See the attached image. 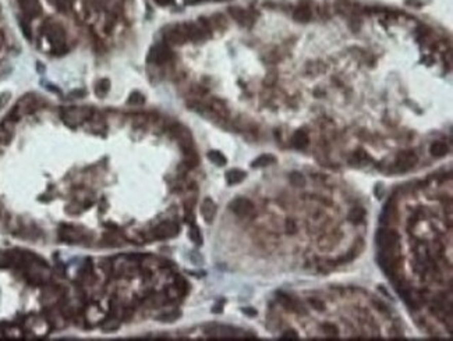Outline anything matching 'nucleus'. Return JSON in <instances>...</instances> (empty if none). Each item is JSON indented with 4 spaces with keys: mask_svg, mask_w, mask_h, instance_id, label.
I'll use <instances>...</instances> for the list:
<instances>
[{
    "mask_svg": "<svg viewBox=\"0 0 453 341\" xmlns=\"http://www.w3.org/2000/svg\"><path fill=\"white\" fill-rule=\"evenodd\" d=\"M44 34L55 50L62 52L66 45V31L62 25L56 21H46L44 25Z\"/></svg>",
    "mask_w": 453,
    "mask_h": 341,
    "instance_id": "obj_1",
    "label": "nucleus"
},
{
    "mask_svg": "<svg viewBox=\"0 0 453 341\" xmlns=\"http://www.w3.org/2000/svg\"><path fill=\"white\" fill-rule=\"evenodd\" d=\"M92 111L85 107H66L62 110L63 123L68 127H77V125L89 120Z\"/></svg>",
    "mask_w": 453,
    "mask_h": 341,
    "instance_id": "obj_2",
    "label": "nucleus"
},
{
    "mask_svg": "<svg viewBox=\"0 0 453 341\" xmlns=\"http://www.w3.org/2000/svg\"><path fill=\"white\" fill-rule=\"evenodd\" d=\"M376 244L384 254H395L399 247V236L393 230L381 229L376 234Z\"/></svg>",
    "mask_w": 453,
    "mask_h": 341,
    "instance_id": "obj_3",
    "label": "nucleus"
},
{
    "mask_svg": "<svg viewBox=\"0 0 453 341\" xmlns=\"http://www.w3.org/2000/svg\"><path fill=\"white\" fill-rule=\"evenodd\" d=\"M170 59H172V50H170L169 45L166 44L154 45L148 53V62L154 63V64H164V63L169 62Z\"/></svg>",
    "mask_w": 453,
    "mask_h": 341,
    "instance_id": "obj_4",
    "label": "nucleus"
},
{
    "mask_svg": "<svg viewBox=\"0 0 453 341\" xmlns=\"http://www.w3.org/2000/svg\"><path fill=\"white\" fill-rule=\"evenodd\" d=\"M41 106V101L34 95H27L19 102V105L15 106L13 110V115H15V119H19L21 115H28V113H34L37 109Z\"/></svg>",
    "mask_w": 453,
    "mask_h": 341,
    "instance_id": "obj_5",
    "label": "nucleus"
},
{
    "mask_svg": "<svg viewBox=\"0 0 453 341\" xmlns=\"http://www.w3.org/2000/svg\"><path fill=\"white\" fill-rule=\"evenodd\" d=\"M229 207H230V211L236 216L240 217L252 216V213H254V205H252V202L246 199V198H236L234 201L230 202Z\"/></svg>",
    "mask_w": 453,
    "mask_h": 341,
    "instance_id": "obj_6",
    "label": "nucleus"
},
{
    "mask_svg": "<svg viewBox=\"0 0 453 341\" xmlns=\"http://www.w3.org/2000/svg\"><path fill=\"white\" fill-rule=\"evenodd\" d=\"M165 41H166V44L170 45V46H180V45H183L186 41H188L187 35H186V29H184V24L172 27V28L165 34Z\"/></svg>",
    "mask_w": 453,
    "mask_h": 341,
    "instance_id": "obj_7",
    "label": "nucleus"
},
{
    "mask_svg": "<svg viewBox=\"0 0 453 341\" xmlns=\"http://www.w3.org/2000/svg\"><path fill=\"white\" fill-rule=\"evenodd\" d=\"M178 231H180V227L177 224H174L172 221H165V223H160L159 226L155 229L154 234L159 240H166V238H172V237L177 236Z\"/></svg>",
    "mask_w": 453,
    "mask_h": 341,
    "instance_id": "obj_8",
    "label": "nucleus"
},
{
    "mask_svg": "<svg viewBox=\"0 0 453 341\" xmlns=\"http://www.w3.org/2000/svg\"><path fill=\"white\" fill-rule=\"evenodd\" d=\"M19 3L21 6V10L24 11V14L28 18H34L41 14L42 9L39 5V0H19Z\"/></svg>",
    "mask_w": 453,
    "mask_h": 341,
    "instance_id": "obj_9",
    "label": "nucleus"
},
{
    "mask_svg": "<svg viewBox=\"0 0 453 341\" xmlns=\"http://www.w3.org/2000/svg\"><path fill=\"white\" fill-rule=\"evenodd\" d=\"M60 240L66 241V242H81L84 241V234L81 231H78L77 229L70 226L62 227V231H60Z\"/></svg>",
    "mask_w": 453,
    "mask_h": 341,
    "instance_id": "obj_10",
    "label": "nucleus"
},
{
    "mask_svg": "<svg viewBox=\"0 0 453 341\" xmlns=\"http://www.w3.org/2000/svg\"><path fill=\"white\" fill-rule=\"evenodd\" d=\"M415 163H417V156H415L414 152H411V150L402 152V154L397 156V160H396V166L402 168V170H409V168L413 167Z\"/></svg>",
    "mask_w": 453,
    "mask_h": 341,
    "instance_id": "obj_11",
    "label": "nucleus"
},
{
    "mask_svg": "<svg viewBox=\"0 0 453 341\" xmlns=\"http://www.w3.org/2000/svg\"><path fill=\"white\" fill-rule=\"evenodd\" d=\"M201 215H203L204 220L207 221V223H212L213 219H215V215H216V205H215V202H213L211 198L204 199L203 203H201Z\"/></svg>",
    "mask_w": 453,
    "mask_h": 341,
    "instance_id": "obj_12",
    "label": "nucleus"
},
{
    "mask_svg": "<svg viewBox=\"0 0 453 341\" xmlns=\"http://www.w3.org/2000/svg\"><path fill=\"white\" fill-rule=\"evenodd\" d=\"M229 11H230L231 17L236 20L239 24L250 25L252 23V17H251L250 13L246 11V10L240 9V7H230Z\"/></svg>",
    "mask_w": 453,
    "mask_h": 341,
    "instance_id": "obj_13",
    "label": "nucleus"
},
{
    "mask_svg": "<svg viewBox=\"0 0 453 341\" xmlns=\"http://www.w3.org/2000/svg\"><path fill=\"white\" fill-rule=\"evenodd\" d=\"M13 132H14V127H13L11 121H6L0 125V145L9 144L11 137H13Z\"/></svg>",
    "mask_w": 453,
    "mask_h": 341,
    "instance_id": "obj_14",
    "label": "nucleus"
},
{
    "mask_svg": "<svg viewBox=\"0 0 453 341\" xmlns=\"http://www.w3.org/2000/svg\"><path fill=\"white\" fill-rule=\"evenodd\" d=\"M293 18L296 21H299V23H307V21H310V18H311V10H310L309 6H299L297 9L294 10Z\"/></svg>",
    "mask_w": 453,
    "mask_h": 341,
    "instance_id": "obj_15",
    "label": "nucleus"
},
{
    "mask_svg": "<svg viewBox=\"0 0 453 341\" xmlns=\"http://www.w3.org/2000/svg\"><path fill=\"white\" fill-rule=\"evenodd\" d=\"M292 144H293L294 148H305L309 145V135L301 130L296 131L293 137H292Z\"/></svg>",
    "mask_w": 453,
    "mask_h": 341,
    "instance_id": "obj_16",
    "label": "nucleus"
},
{
    "mask_svg": "<svg viewBox=\"0 0 453 341\" xmlns=\"http://www.w3.org/2000/svg\"><path fill=\"white\" fill-rule=\"evenodd\" d=\"M246 178V172H243L240 168H231L226 173V180L229 184H239Z\"/></svg>",
    "mask_w": 453,
    "mask_h": 341,
    "instance_id": "obj_17",
    "label": "nucleus"
},
{
    "mask_svg": "<svg viewBox=\"0 0 453 341\" xmlns=\"http://www.w3.org/2000/svg\"><path fill=\"white\" fill-rule=\"evenodd\" d=\"M207 333L216 334L219 337H231L234 334V329H231L229 326H212L207 329Z\"/></svg>",
    "mask_w": 453,
    "mask_h": 341,
    "instance_id": "obj_18",
    "label": "nucleus"
},
{
    "mask_svg": "<svg viewBox=\"0 0 453 341\" xmlns=\"http://www.w3.org/2000/svg\"><path fill=\"white\" fill-rule=\"evenodd\" d=\"M429 152L432 156L435 158H442L445 155L449 152V148L448 145L445 144V142H434V144L431 145V148H429Z\"/></svg>",
    "mask_w": 453,
    "mask_h": 341,
    "instance_id": "obj_19",
    "label": "nucleus"
},
{
    "mask_svg": "<svg viewBox=\"0 0 453 341\" xmlns=\"http://www.w3.org/2000/svg\"><path fill=\"white\" fill-rule=\"evenodd\" d=\"M48 2L53 7H56L60 13H68L74 5V0H48Z\"/></svg>",
    "mask_w": 453,
    "mask_h": 341,
    "instance_id": "obj_20",
    "label": "nucleus"
},
{
    "mask_svg": "<svg viewBox=\"0 0 453 341\" xmlns=\"http://www.w3.org/2000/svg\"><path fill=\"white\" fill-rule=\"evenodd\" d=\"M109 88H111V81L107 78H102L95 85V93L99 98H103L109 92Z\"/></svg>",
    "mask_w": 453,
    "mask_h": 341,
    "instance_id": "obj_21",
    "label": "nucleus"
},
{
    "mask_svg": "<svg viewBox=\"0 0 453 341\" xmlns=\"http://www.w3.org/2000/svg\"><path fill=\"white\" fill-rule=\"evenodd\" d=\"M275 163V158L274 156H270V155H262V156H258V158L251 163L252 167H266V166H269V164Z\"/></svg>",
    "mask_w": 453,
    "mask_h": 341,
    "instance_id": "obj_22",
    "label": "nucleus"
},
{
    "mask_svg": "<svg viewBox=\"0 0 453 341\" xmlns=\"http://www.w3.org/2000/svg\"><path fill=\"white\" fill-rule=\"evenodd\" d=\"M188 237H190V240L193 241L195 245H203V236H201V231L198 229L195 224H191V229L188 231Z\"/></svg>",
    "mask_w": 453,
    "mask_h": 341,
    "instance_id": "obj_23",
    "label": "nucleus"
},
{
    "mask_svg": "<svg viewBox=\"0 0 453 341\" xmlns=\"http://www.w3.org/2000/svg\"><path fill=\"white\" fill-rule=\"evenodd\" d=\"M208 158H209V160H211L213 164H216V166H225V164H226V158H225L219 150H211V152L208 154Z\"/></svg>",
    "mask_w": 453,
    "mask_h": 341,
    "instance_id": "obj_24",
    "label": "nucleus"
},
{
    "mask_svg": "<svg viewBox=\"0 0 453 341\" xmlns=\"http://www.w3.org/2000/svg\"><path fill=\"white\" fill-rule=\"evenodd\" d=\"M364 217H366V212L363 211V209L356 207V209H352V211H350L347 219L350 221H353V223H360V221L364 220Z\"/></svg>",
    "mask_w": 453,
    "mask_h": 341,
    "instance_id": "obj_25",
    "label": "nucleus"
},
{
    "mask_svg": "<svg viewBox=\"0 0 453 341\" xmlns=\"http://www.w3.org/2000/svg\"><path fill=\"white\" fill-rule=\"evenodd\" d=\"M145 101L144 95L141 92L135 91L129 97V105H142Z\"/></svg>",
    "mask_w": 453,
    "mask_h": 341,
    "instance_id": "obj_26",
    "label": "nucleus"
},
{
    "mask_svg": "<svg viewBox=\"0 0 453 341\" xmlns=\"http://www.w3.org/2000/svg\"><path fill=\"white\" fill-rule=\"evenodd\" d=\"M290 183L293 184L294 187H301V185H304L305 181H304L303 174L297 173V172H293V173L290 174Z\"/></svg>",
    "mask_w": 453,
    "mask_h": 341,
    "instance_id": "obj_27",
    "label": "nucleus"
},
{
    "mask_svg": "<svg viewBox=\"0 0 453 341\" xmlns=\"http://www.w3.org/2000/svg\"><path fill=\"white\" fill-rule=\"evenodd\" d=\"M322 330L327 336H338L339 333L338 327L335 326V325H332V323H325L322 326Z\"/></svg>",
    "mask_w": 453,
    "mask_h": 341,
    "instance_id": "obj_28",
    "label": "nucleus"
},
{
    "mask_svg": "<svg viewBox=\"0 0 453 341\" xmlns=\"http://www.w3.org/2000/svg\"><path fill=\"white\" fill-rule=\"evenodd\" d=\"M187 287H188L187 281H186L183 277H180V276H178V277H176V289H177L180 293L182 294L186 293V291H187Z\"/></svg>",
    "mask_w": 453,
    "mask_h": 341,
    "instance_id": "obj_29",
    "label": "nucleus"
},
{
    "mask_svg": "<svg viewBox=\"0 0 453 341\" xmlns=\"http://www.w3.org/2000/svg\"><path fill=\"white\" fill-rule=\"evenodd\" d=\"M310 304L313 305V308H315V309H318V311H322L323 308H325V305H323L322 301H319V299H315V298H311V299H310Z\"/></svg>",
    "mask_w": 453,
    "mask_h": 341,
    "instance_id": "obj_30",
    "label": "nucleus"
},
{
    "mask_svg": "<svg viewBox=\"0 0 453 341\" xmlns=\"http://www.w3.org/2000/svg\"><path fill=\"white\" fill-rule=\"evenodd\" d=\"M178 316H180V313H170V315L160 316L159 320H164V322H172V320H176Z\"/></svg>",
    "mask_w": 453,
    "mask_h": 341,
    "instance_id": "obj_31",
    "label": "nucleus"
},
{
    "mask_svg": "<svg viewBox=\"0 0 453 341\" xmlns=\"http://www.w3.org/2000/svg\"><path fill=\"white\" fill-rule=\"evenodd\" d=\"M10 99V93L9 92H3V93H0V109H3L7 103V101Z\"/></svg>",
    "mask_w": 453,
    "mask_h": 341,
    "instance_id": "obj_32",
    "label": "nucleus"
},
{
    "mask_svg": "<svg viewBox=\"0 0 453 341\" xmlns=\"http://www.w3.org/2000/svg\"><path fill=\"white\" fill-rule=\"evenodd\" d=\"M280 338H282V340H289V338H292V340H297V338H299V336H297V334H296L294 332H287L286 334H284V336L280 337Z\"/></svg>",
    "mask_w": 453,
    "mask_h": 341,
    "instance_id": "obj_33",
    "label": "nucleus"
},
{
    "mask_svg": "<svg viewBox=\"0 0 453 341\" xmlns=\"http://www.w3.org/2000/svg\"><path fill=\"white\" fill-rule=\"evenodd\" d=\"M244 312H246L247 315H250V316H254V315H256V311H254V309H244Z\"/></svg>",
    "mask_w": 453,
    "mask_h": 341,
    "instance_id": "obj_34",
    "label": "nucleus"
},
{
    "mask_svg": "<svg viewBox=\"0 0 453 341\" xmlns=\"http://www.w3.org/2000/svg\"><path fill=\"white\" fill-rule=\"evenodd\" d=\"M5 44V36H3V32L0 31V48H2V45Z\"/></svg>",
    "mask_w": 453,
    "mask_h": 341,
    "instance_id": "obj_35",
    "label": "nucleus"
},
{
    "mask_svg": "<svg viewBox=\"0 0 453 341\" xmlns=\"http://www.w3.org/2000/svg\"><path fill=\"white\" fill-rule=\"evenodd\" d=\"M156 2H158L159 5H168V3H170V0H156Z\"/></svg>",
    "mask_w": 453,
    "mask_h": 341,
    "instance_id": "obj_36",
    "label": "nucleus"
},
{
    "mask_svg": "<svg viewBox=\"0 0 453 341\" xmlns=\"http://www.w3.org/2000/svg\"><path fill=\"white\" fill-rule=\"evenodd\" d=\"M184 2H186V3H197L200 0H184Z\"/></svg>",
    "mask_w": 453,
    "mask_h": 341,
    "instance_id": "obj_37",
    "label": "nucleus"
}]
</instances>
